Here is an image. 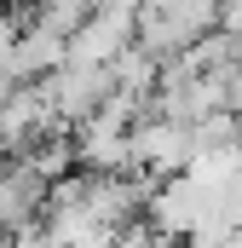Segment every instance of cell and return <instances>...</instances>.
<instances>
[{
    "label": "cell",
    "instance_id": "1",
    "mask_svg": "<svg viewBox=\"0 0 242 248\" xmlns=\"http://www.w3.org/2000/svg\"><path fill=\"white\" fill-rule=\"evenodd\" d=\"M196 150V133L179 122V116H162V122H144L133 133V162L156 168V173H179Z\"/></svg>",
    "mask_w": 242,
    "mask_h": 248
}]
</instances>
